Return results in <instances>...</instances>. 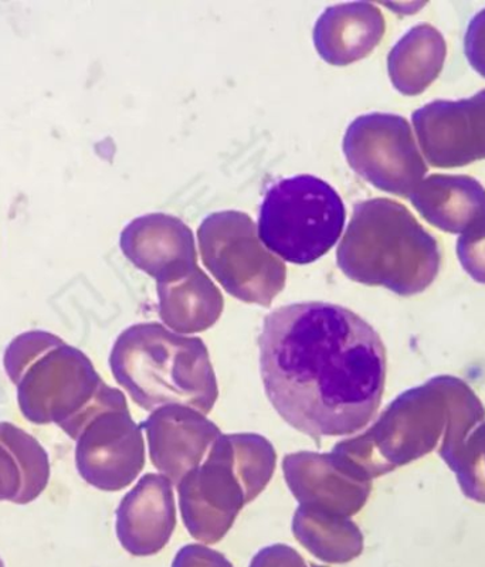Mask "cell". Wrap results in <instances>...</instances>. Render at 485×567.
<instances>
[{"label": "cell", "instance_id": "18", "mask_svg": "<svg viewBox=\"0 0 485 567\" xmlns=\"http://www.w3.org/2000/svg\"><path fill=\"white\" fill-rule=\"evenodd\" d=\"M172 567H234L224 555L205 546L189 545L176 555Z\"/></svg>", "mask_w": 485, "mask_h": 567}, {"label": "cell", "instance_id": "20", "mask_svg": "<svg viewBox=\"0 0 485 567\" xmlns=\"http://www.w3.org/2000/svg\"><path fill=\"white\" fill-rule=\"evenodd\" d=\"M0 567H4L2 559H0Z\"/></svg>", "mask_w": 485, "mask_h": 567}, {"label": "cell", "instance_id": "13", "mask_svg": "<svg viewBox=\"0 0 485 567\" xmlns=\"http://www.w3.org/2000/svg\"><path fill=\"white\" fill-rule=\"evenodd\" d=\"M49 480L50 461L43 445L18 425L0 422V501L33 503Z\"/></svg>", "mask_w": 485, "mask_h": 567}, {"label": "cell", "instance_id": "19", "mask_svg": "<svg viewBox=\"0 0 485 567\" xmlns=\"http://www.w3.org/2000/svg\"><path fill=\"white\" fill-rule=\"evenodd\" d=\"M250 567H308L295 549L285 545L262 549L252 559Z\"/></svg>", "mask_w": 485, "mask_h": 567}, {"label": "cell", "instance_id": "15", "mask_svg": "<svg viewBox=\"0 0 485 567\" xmlns=\"http://www.w3.org/2000/svg\"><path fill=\"white\" fill-rule=\"evenodd\" d=\"M159 313L178 332H198L214 326L224 311V297L200 268L179 280L158 284Z\"/></svg>", "mask_w": 485, "mask_h": 567}, {"label": "cell", "instance_id": "14", "mask_svg": "<svg viewBox=\"0 0 485 567\" xmlns=\"http://www.w3.org/2000/svg\"><path fill=\"white\" fill-rule=\"evenodd\" d=\"M447 44L431 24L409 30L388 55V73L393 87L403 95L422 94L442 73Z\"/></svg>", "mask_w": 485, "mask_h": 567}, {"label": "cell", "instance_id": "9", "mask_svg": "<svg viewBox=\"0 0 485 567\" xmlns=\"http://www.w3.org/2000/svg\"><path fill=\"white\" fill-rule=\"evenodd\" d=\"M419 144L434 168L485 159V90L458 101L436 100L412 115Z\"/></svg>", "mask_w": 485, "mask_h": 567}, {"label": "cell", "instance_id": "7", "mask_svg": "<svg viewBox=\"0 0 485 567\" xmlns=\"http://www.w3.org/2000/svg\"><path fill=\"white\" fill-rule=\"evenodd\" d=\"M343 154L369 184L403 199L427 174L411 124L395 114L373 113L353 121L343 136Z\"/></svg>", "mask_w": 485, "mask_h": 567}, {"label": "cell", "instance_id": "8", "mask_svg": "<svg viewBox=\"0 0 485 567\" xmlns=\"http://www.w3.org/2000/svg\"><path fill=\"white\" fill-rule=\"evenodd\" d=\"M75 467L85 483L101 491H120L144 467V444L124 394L105 404L75 435Z\"/></svg>", "mask_w": 485, "mask_h": 567}, {"label": "cell", "instance_id": "10", "mask_svg": "<svg viewBox=\"0 0 485 567\" xmlns=\"http://www.w3.org/2000/svg\"><path fill=\"white\" fill-rule=\"evenodd\" d=\"M121 250L158 284L179 280L198 268L194 233L178 217L153 213L138 217L120 237Z\"/></svg>", "mask_w": 485, "mask_h": 567}, {"label": "cell", "instance_id": "3", "mask_svg": "<svg viewBox=\"0 0 485 567\" xmlns=\"http://www.w3.org/2000/svg\"><path fill=\"white\" fill-rule=\"evenodd\" d=\"M337 261L353 281L414 296L437 277L442 252L437 240L406 207L378 197L353 206Z\"/></svg>", "mask_w": 485, "mask_h": 567}, {"label": "cell", "instance_id": "2", "mask_svg": "<svg viewBox=\"0 0 485 567\" xmlns=\"http://www.w3.org/2000/svg\"><path fill=\"white\" fill-rule=\"evenodd\" d=\"M3 367L24 419L58 424L73 440L97 410L123 394L104 383L84 352L48 331L20 333L4 351Z\"/></svg>", "mask_w": 485, "mask_h": 567}, {"label": "cell", "instance_id": "5", "mask_svg": "<svg viewBox=\"0 0 485 567\" xmlns=\"http://www.w3.org/2000/svg\"><path fill=\"white\" fill-rule=\"evenodd\" d=\"M345 205L320 177L298 175L272 185L260 207L259 237L291 265H311L331 250L345 227Z\"/></svg>", "mask_w": 485, "mask_h": 567}, {"label": "cell", "instance_id": "4", "mask_svg": "<svg viewBox=\"0 0 485 567\" xmlns=\"http://www.w3.org/2000/svg\"><path fill=\"white\" fill-rule=\"evenodd\" d=\"M110 367L115 381L146 410L182 404L209 413L216 402L215 373L202 339L178 336L159 323L125 329Z\"/></svg>", "mask_w": 485, "mask_h": 567}, {"label": "cell", "instance_id": "12", "mask_svg": "<svg viewBox=\"0 0 485 567\" xmlns=\"http://www.w3.org/2000/svg\"><path fill=\"white\" fill-rule=\"evenodd\" d=\"M409 199L424 220L453 235H462L485 216V189L472 176H429Z\"/></svg>", "mask_w": 485, "mask_h": 567}, {"label": "cell", "instance_id": "6", "mask_svg": "<svg viewBox=\"0 0 485 567\" xmlns=\"http://www.w3.org/2000/svg\"><path fill=\"white\" fill-rule=\"evenodd\" d=\"M198 241L207 270L237 300L269 307L285 288V262L262 245L247 213H211L200 223Z\"/></svg>", "mask_w": 485, "mask_h": 567}, {"label": "cell", "instance_id": "16", "mask_svg": "<svg viewBox=\"0 0 485 567\" xmlns=\"http://www.w3.org/2000/svg\"><path fill=\"white\" fill-rule=\"evenodd\" d=\"M457 256L467 275L485 284V216L460 236Z\"/></svg>", "mask_w": 485, "mask_h": 567}, {"label": "cell", "instance_id": "17", "mask_svg": "<svg viewBox=\"0 0 485 567\" xmlns=\"http://www.w3.org/2000/svg\"><path fill=\"white\" fill-rule=\"evenodd\" d=\"M464 53L472 68L485 79V9L469 22L464 38Z\"/></svg>", "mask_w": 485, "mask_h": 567}, {"label": "cell", "instance_id": "11", "mask_svg": "<svg viewBox=\"0 0 485 567\" xmlns=\"http://www.w3.org/2000/svg\"><path fill=\"white\" fill-rule=\"evenodd\" d=\"M385 30V19L375 4L353 2L328 8L312 34L323 62L343 68L371 54Z\"/></svg>", "mask_w": 485, "mask_h": 567}, {"label": "cell", "instance_id": "1", "mask_svg": "<svg viewBox=\"0 0 485 567\" xmlns=\"http://www.w3.org/2000/svg\"><path fill=\"white\" fill-rule=\"evenodd\" d=\"M260 372L272 408L298 432H361L381 406L386 349L345 307L301 302L272 311L259 338Z\"/></svg>", "mask_w": 485, "mask_h": 567}]
</instances>
